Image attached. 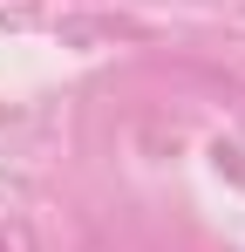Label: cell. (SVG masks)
<instances>
[]
</instances>
